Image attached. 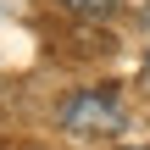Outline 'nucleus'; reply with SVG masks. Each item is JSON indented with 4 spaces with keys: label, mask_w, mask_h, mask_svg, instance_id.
Instances as JSON below:
<instances>
[{
    "label": "nucleus",
    "mask_w": 150,
    "mask_h": 150,
    "mask_svg": "<svg viewBox=\"0 0 150 150\" xmlns=\"http://www.w3.org/2000/svg\"><path fill=\"white\" fill-rule=\"evenodd\" d=\"M139 17H145V28H150V0H145V6H139Z\"/></svg>",
    "instance_id": "obj_4"
},
{
    "label": "nucleus",
    "mask_w": 150,
    "mask_h": 150,
    "mask_svg": "<svg viewBox=\"0 0 150 150\" xmlns=\"http://www.w3.org/2000/svg\"><path fill=\"white\" fill-rule=\"evenodd\" d=\"M117 122H122V106H117L111 89H78V95L61 100V128H67L72 139H100V134H111Z\"/></svg>",
    "instance_id": "obj_1"
},
{
    "label": "nucleus",
    "mask_w": 150,
    "mask_h": 150,
    "mask_svg": "<svg viewBox=\"0 0 150 150\" xmlns=\"http://www.w3.org/2000/svg\"><path fill=\"white\" fill-rule=\"evenodd\" d=\"M139 83L150 89V50H145V67H139Z\"/></svg>",
    "instance_id": "obj_3"
},
{
    "label": "nucleus",
    "mask_w": 150,
    "mask_h": 150,
    "mask_svg": "<svg viewBox=\"0 0 150 150\" xmlns=\"http://www.w3.org/2000/svg\"><path fill=\"white\" fill-rule=\"evenodd\" d=\"M67 6H72L78 17H111V11H117V0H67Z\"/></svg>",
    "instance_id": "obj_2"
}]
</instances>
